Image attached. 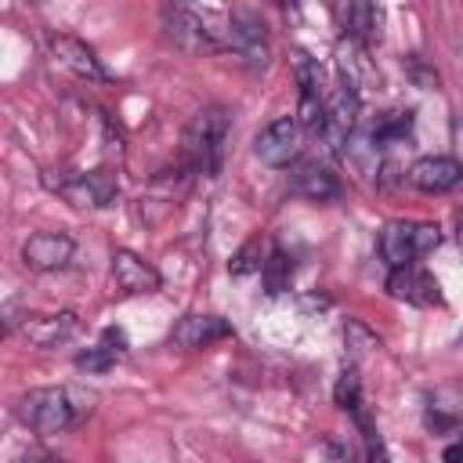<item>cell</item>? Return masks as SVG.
Wrapping results in <instances>:
<instances>
[{
  "label": "cell",
  "mask_w": 463,
  "mask_h": 463,
  "mask_svg": "<svg viewBox=\"0 0 463 463\" xmlns=\"http://www.w3.org/2000/svg\"><path fill=\"white\" fill-rule=\"evenodd\" d=\"M94 409V394H87L83 387H33L18 398L14 416L36 430V434H65L72 427H80Z\"/></svg>",
  "instance_id": "obj_1"
},
{
  "label": "cell",
  "mask_w": 463,
  "mask_h": 463,
  "mask_svg": "<svg viewBox=\"0 0 463 463\" xmlns=\"http://www.w3.org/2000/svg\"><path fill=\"white\" fill-rule=\"evenodd\" d=\"M232 134V112L224 105H206L199 109L181 137V152H184V166L188 174H203V177H217L221 163H224V145Z\"/></svg>",
  "instance_id": "obj_2"
},
{
  "label": "cell",
  "mask_w": 463,
  "mask_h": 463,
  "mask_svg": "<svg viewBox=\"0 0 463 463\" xmlns=\"http://www.w3.org/2000/svg\"><path fill=\"white\" fill-rule=\"evenodd\" d=\"M228 14L232 11H221V7L170 4V7H163V29L184 51H224Z\"/></svg>",
  "instance_id": "obj_3"
},
{
  "label": "cell",
  "mask_w": 463,
  "mask_h": 463,
  "mask_svg": "<svg viewBox=\"0 0 463 463\" xmlns=\"http://www.w3.org/2000/svg\"><path fill=\"white\" fill-rule=\"evenodd\" d=\"M441 242V228L430 221H387L380 232V257L387 260V268H405L416 264L420 257H427L434 246Z\"/></svg>",
  "instance_id": "obj_4"
},
{
  "label": "cell",
  "mask_w": 463,
  "mask_h": 463,
  "mask_svg": "<svg viewBox=\"0 0 463 463\" xmlns=\"http://www.w3.org/2000/svg\"><path fill=\"white\" fill-rule=\"evenodd\" d=\"M43 184L72 203L76 210H105L119 199V181L109 170H76V174H43Z\"/></svg>",
  "instance_id": "obj_5"
},
{
  "label": "cell",
  "mask_w": 463,
  "mask_h": 463,
  "mask_svg": "<svg viewBox=\"0 0 463 463\" xmlns=\"http://www.w3.org/2000/svg\"><path fill=\"white\" fill-rule=\"evenodd\" d=\"M224 51H232L242 65L250 69H264L271 58V43H268V25L260 14L253 11H232L228 14V36H224Z\"/></svg>",
  "instance_id": "obj_6"
},
{
  "label": "cell",
  "mask_w": 463,
  "mask_h": 463,
  "mask_svg": "<svg viewBox=\"0 0 463 463\" xmlns=\"http://www.w3.org/2000/svg\"><path fill=\"white\" fill-rule=\"evenodd\" d=\"M300 148H304V127H300L297 116L271 119L257 134V141H253L257 159L268 163V166H289V163H297L300 159Z\"/></svg>",
  "instance_id": "obj_7"
},
{
  "label": "cell",
  "mask_w": 463,
  "mask_h": 463,
  "mask_svg": "<svg viewBox=\"0 0 463 463\" xmlns=\"http://www.w3.org/2000/svg\"><path fill=\"white\" fill-rule=\"evenodd\" d=\"M409 184L427 195H445L463 184V163L452 156H420L409 166Z\"/></svg>",
  "instance_id": "obj_8"
},
{
  "label": "cell",
  "mask_w": 463,
  "mask_h": 463,
  "mask_svg": "<svg viewBox=\"0 0 463 463\" xmlns=\"http://www.w3.org/2000/svg\"><path fill=\"white\" fill-rule=\"evenodd\" d=\"M72 235L65 232H33L25 242H22V260L29 271H58L72 260Z\"/></svg>",
  "instance_id": "obj_9"
},
{
  "label": "cell",
  "mask_w": 463,
  "mask_h": 463,
  "mask_svg": "<svg viewBox=\"0 0 463 463\" xmlns=\"http://www.w3.org/2000/svg\"><path fill=\"white\" fill-rule=\"evenodd\" d=\"M112 286L127 297H145L163 286V275L134 250H116L112 253Z\"/></svg>",
  "instance_id": "obj_10"
},
{
  "label": "cell",
  "mask_w": 463,
  "mask_h": 463,
  "mask_svg": "<svg viewBox=\"0 0 463 463\" xmlns=\"http://www.w3.org/2000/svg\"><path fill=\"white\" fill-rule=\"evenodd\" d=\"M51 54H54V61L61 69H69L72 76H80L87 83H109L112 80L109 69L101 65V58L83 40H76V36H54L51 40Z\"/></svg>",
  "instance_id": "obj_11"
},
{
  "label": "cell",
  "mask_w": 463,
  "mask_h": 463,
  "mask_svg": "<svg viewBox=\"0 0 463 463\" xmlns=\"http://www.w3.org/2000/svg\"><path fill=\"white\" fill-rule=\"evenodd\" d=\"M423 423L441 438H463V394L438 387L423 398Z\"/></svg>",
  "instance_id": "obj_12"
},
{
  "label": "cell",
  "mask_w": 463,
  "mask_h": 463,
  "mask_svg": "<svg viewBox=\"0 0 463 463\" xmlns=\"http://www.w3.org/2000/svg\"><path fill=\"white\" fill-rule=\"evenodd\" d=\"M387 293H391L394 300H405V304H416V307H430V304L441 300L438 282H434L423 268H416V264L391 268V275H387Z\"/></svg>",
  "instance_id": "obj_13"
},
{
  "label": "cell",
  "mask_w": 463,
  "mask_h": 463,
  "mask_svg": "<svg viewBox=\"0 0 463 463\" xmlns=\"http://www.w3.org/2000/svg\"><path fill=\"white\" fill-rule=\"evenodd\" d=\"M80 329L76 311H54V315H25V322L18 326V333L33 344V347H58L65 340H72Z\"/></svg>",
  "instance_id": "obj_14"
},
{
  "label": "cell",
  "mask_w": 463,
  "mask_h": 463,
  "mask_svg": "<svg viewBox=\"0 0 463 463\" xmlns=\"http://www.w3.org/2000/svg\"><path fill=\"white\" fill-rule=\"evenodd\" d=\"M224 336H232V322H224L221 315H184L170 329V340L184 351H203V347H210Z\"/></svg>",
  "instance_id": "obj_15"
},
{
  "label": "cell",
  "mask_w": 463,
  "mask_h": 463,
  "mask_svg": "<svg viewBox=\"0 0 463 463\" xmlns=\"http://www.w3.org/2000/svg\"><path fill=\"white\" fill-rule=\"evenodd\" d=\"M289 192L300 195V199H311V203H333V199H340V181H336V174L329 166L307 159V163L293 166Z\"/></svg>",
  "instance_id": "obj_16"
},
{
  "label": "cell",
  "mask_w": 463,
  "mask_h": 463,
  "mask_svg": "<svg viewBox=\"0 0 463 463\" xmlns=\"http://www.w3.org/2000/svg\"><path fill=\"white\" fill-rule=\"evenodd\" d=\"M333 14H336L344 36L354 40V43H369L380 29V11L373 4H336Z\"/></svg>",
  "instance_id": "obj_17"
},
{
  "label": "cell",
  "mask_w": 463,
  "mask_h": 463,
  "mask_svg": "<svg viewBox=\"0 0 463 463\" xmlns=\"http://www.w3.org/2000/svg\"><path fill=\"white\" fill-rule=\"evenodd\" d=\"M123 354H127L123 333H119V329H105L94 347H87L83 354H76V365H80L83 373H105V369H112Z\"/></svg>",
  "instance_id": "obj_18"
},
{
  "label": "cell",
  "mask_w": 463,
  "mask_h": 463,
  "mask_svg": "<svg viewBox=\"0 0 463 463\" xmlns=\"http://www.w3.org/2000/svg\"><path fill=\"white\" fill-rule=\"evenodd\" d=\"M354 456H351V449H347V441H340V438H326L322 441V463H351Z\"/></svg>",
  "instance_id": "obj_19"
},
{
  "label": "cell",
  "mask_w": 463,
  "mask_h": 463,
  "mask_svg": "<svg viewBox=\"0 0 463 463\" xmlns=\"http://www.w3.org/2000/svg\"><path fill=\"white\" fill-rule=\"evenodd\" d=\"M358 423H362V430H365V438H369V456H373V463H391V459H387V449H383V441L376 438V430L369 427V420L362 416Z\"/></svg>",
  "instance_id": "obj_20"
},
{
  "label": "cell",
  "mask_w": 463,
  "mask_h": 463,
  "mask_svg": "<svg viewBox=\"0 0 463 463\" xmlns=\"http://www.w3.org/2000/svg\"><path fill=\"white\" fill-rule=\"evenodd\" d=\"M445 463H463V438L445 449Z\"/></svg>",
  "instance_id": "obj_21"
},
{
  "label": "cell",
  "mask_w": 463,
  "mask_h": 463,
  "mask_svg": "<svg viewBox=\"0 0 463 463\" xmlns=\"http://www.w3.org/2000/svg\"><path fill=\"white\" fill-rule=\"evenodd\" d=\"M456 239H459V246H463V213H456Z\"/></svg>",
  "instance_id": "obj_22"
}]
</instances>
